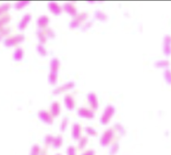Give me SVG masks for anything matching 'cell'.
Segmentation results:
<instances>
[{
  "label": "cell",
  "instance_id": "cell-27",
  "mask_svg": "<svg viewBox=\"0 0 171 155\" xmlns=\"http://www.w3.org/2000/svg\"><path fill=\"white\" fill-rule=\"evenodd\" d=\"M29 4V2H26V1H21V2H18L16 4H15V8L17 9H23V7H25Z\"/></svg>",
  "mask_w": 171,
  "mask_h": 155
},
{
  "label": "cell",
  "instance_id": "cell-35",
  "mask_svg": "<svg viewBox=\"0 0 171 155\" xmlns=\"http://www.w3.org/2000/svg\"><path fill=\"white\" fill-rule=\"evenodd\" d=\"M54 138L51 136V135H48L46 137V139H45V143L47 144H53V141H54Z\"/></svg>",
  "mask_w": 171,
  "mask_h": 155
},
{
  "label": "cell",
  "instance_id": "cell-16",
  "mask_svg": "<svg viewBox=\"0 0 171 155\" xmlns=\"http://www.w3.org/2000/svg\"><path fill=\"white\" fill-rule=\"evenodd\" d=\"M60 113V105L58 102H54L51 106V114L53 117H57Z\"/></svg>",
  "mask_w": 171,
  "mask_h": 155
},
{
  "label": "cell",
  "instance_id": "cell-24",
  "mask_svg": "<svg viewBox=\"0 0 171 155\" xmlns=\"http://www.w3.org/2000/svg\"><path fill=\"white\" fill-rule=\"evenodd\" d=\"M37 49H38V53L40 54V56H47V50L46 49L44 48L43 44H38V47H37Z\"/></svg>",
  "mask_w": 171,
  "mask_h": 155
},
{
  "label": "cell",
  "instance_id": "cell-32",
  "mask_svg": "<svg viewBox=\"0 0 171 155\" xmlns=\"http://www.w3.org/2000/svg\"><path fill=\"white\" fill-rule=\"evenodd\" d=\"M119 150V144L118 143H115V144H113V146H112V149H111V151H110V154L111 155H113L115 154L116 152Z\"/></svg>",
  "mask_w": 171,
  "mask_h": 155
},
{
  "label": "cell",
  "instance_id": "cell-41",
  "mask_svg": "<svg viewBox=\"0 0 171 155\" xmlns=\"http://www.w3.org/2000/svg\"><path fill=\"white\" fill-rule=\"evenodd\" d=\"M57 155H61V154H57Z\"/></svg>",
  "mask_w": 171,
  "mask_h": 155
},
{
  "label": "cell",
  "instance_id": "cell-15",
  "mask_svg": "<svg viewBox=\"0 0 171 155\" xmlns=\"http://www.w3.org/2000/svg\"><path fill=\"white\" fill-rule=\"evenodd\" d=\"M72 135L73 138H74V139H78L79 137H80V135H81V126L79 124H78V123L74 124Z\"/></svg>",
  "mask_w": 171,
  "mask_h": 155
},
{
  "label": "cell",
  "instance_id": "cell-23",
  "mask_svg": "<svg viewBox=\"0 0 171 155\" xmlns=\"http://www.w3.org/2000/svg\"><path fill=\"white\" fill-rule=\"evenodd\" d=\"M95 18L97 19H99V20H101V21H104V20H106V19H107V16L101 11H97L95 13Z\"/></svg>",
  "mask_w": 171,
  "mask_h": 155
},
{
  "label": "cell",
  "instance_id": "cell-11",
  "mask_svg": "<svg viewBox=\"0 0 171 155\" xmlns=\"http://www.w3.org/2000/svg\"><path fill=\"white\" fill-rule=\"evenodd\" d=\"M64 9L68 14H70L73 17H75L76 15H77V9H76L75 6L72 3H65L64 6Z\"/></svg>",
  "mask_w": 171,
  "mask_h": 155
},
{
  "label": "cell",
  "instance_id": "cell-1",
  "mask_svg": "<svg viewBox=\"0 0 171 155\" xmlns=\"http://www.w3.org/2000/svg\"><path fill=\"white\" fill-rule=\"evenodd\" d=\"M114 111H115V110H114V107H112V106L110 105L108 106L107 107L105 108V112H104V114H103L101 119H100V123H101L102 124H104V125L109 123V122L110 121L112 116L114 114Z\"/></svg>",
  "mask_w": 171,
  "mask_h": 155
},
{
  "label": "cell",
  "instance_id": "cell-20",
  "mask_svg": "<svg viewBox=\"0 0 171 155\" xmlns=\"http://www.w3.org/2000/svg\"><path fill=\"white\" fill-rule=\"evenodd\" d=\"M38 40L40 42V44H44L47 40V35L45 34V32L43 31H39L38 32Z\"/></svg>",
  "mask_w": 171,
  "mask_h": 155
},
{
  "label": "cell",
  "instance_id": "cell-37",
  "mask_svg": "<svg viewBox=\"0 0 171 155\" xmlns=\"http://www.w3.org/2000/svg\"><path fill=\"white\" fill-rule=\"evenodd\" d=\"M45 34L47 35V36H49L50 38H54V32L52 31V29H48L46 31H45Z\"/></svg>",
  "mask_w": 171,
  "mask_h": 155
},
{
  "label": "cell",
  "instance_id": "cell-34",
  "mask_svg": "<svg viewBox=\"0 0 171 155\" xmlns=\"http://www.w3.org/2000/svg\"><path fill=\"white\" fill-rule=\"evenodd\" d=\"M0 32H1V36L3 37V36H5L6 35H8V34L10 32V28L8 27V28H6V29H3V27H2V28H1V31H0Z\"/></svg>",
  "mask_w": 171,
  "mask_h": 155
},
{
  "label": "cell",
  "instance_id": "cell-7",
  "mask_svg": "<svg viewBox=\"0 0 171 155\" xmlns=\"http://www.w3.org/2000/svg\"><path fill=\"white\" fill-rule=\"evenodd\" d=\"M78 114L80 117H84V118H89V119H91V118H93L94 117V113L93 111H90L89 109L85 108V107H82V108L78 109Z\"/></svg>",
  "mask_w": 171,
  "mask_h": 155
},
{
  "label": "cell",
  "instance_id": "cell-25",
  "mask_svg": "<svg viewBox=\"0 0 171 155\" xmlns=\"http://www.w3.org/2000/svg\"><path fill=\"white\" fill-rule=\"evenodd\" d=\"M57 78H58V74L50 73L49 81H50V82L52 85H54L56 82H57Z\"/></svg>",
  "mask_w": 171,
  "mask_h": 155
},
{
  "label": "cell",
  "instance_id": "cell-21",
  "mask_svg": "<svg viewBox=\"0 0 171 155\" xmlns=\"http://www.w3.org/2000/svg\"><path fill=\"white\" fill-rule=\"evenodd\" d=\"M169 65V61H160L155 63V66L158 68H166Z\"/></svg>",
  "mask_w": 171,
  "mask_h": 155
},
{
  "label": "cell",
  "instance_id": "cell-40",
  "mask_svg": "<svg viewBox=\"0 0 171 155\" xmlns=\"http://www.w3.org/2000/svg\"><path fill=\"white\" fill-rule=\"evenodd\" d=\"M41 155H46V154H45V153L43 152V153H42V154H41Z\"/></svg>",
  "mask_w": 171,
  "mask_h": 155
},
{
  "label": "cell",
  "instance_id": "cell-36",
  "mask_svg": "<svg viewBox=\"0 0 171 155\" xmlns=\"http://www.w3.org/2000/svg\"><path fill=\"white\" fill-rule=\"evenodd\" d=\"M9 8H10V5H9V4H4V5L2 6V7H1V9H0L1 14H3V13H4V12L8 11Z\"/></svg>",
  "mask_w": 171,
  "mask_h": 155
},
{
  "label": "cell",
  "instance_id": "cell-14",
  "mask_svg": "<svg viewBox=\"0 0 171 155\" xmlns=\"http://www.w3.org/2000/svg\"><path fill=\"white\" fill-rule=\"evenodd\" d=\"M49 9H50V11L52 12L54 15H60L61 13H62V8L58 5V3H54H54H50V4H49Z\"/></svg>",
  "mask_w": 171,
  "mask_h": 155
},
{
  "label": "cell",
  "instance_id": "cell-3",
  "mask_svg": "<svg viewBox=\"0 0 171 155\" xmlns=\"http://www.w3.org/2000/svg\"><path fill=\"white\" fill-rule=\"evenodd\" d=\"M114 133H113V130L112 128H109L106 130L105 133L102 136L101 139H100V144L103 146H107L110 144V142L113 139Z\"/></svg>",
  "mask_w": 171,
  "mask_h": 155
},
{
  "label": "cell",
  "instance_id": "cell-4",
  "mask_svg": "<svg viewBox=\"0 0 171 155\" xmlns=\"http://www.w3.org/2000/svg\"><path fill=\"white\" fill-rule=\"evenodd\" d=\"M88 18V14L86 13H82L80 15H78L74 20L70 23V28L71 29H75L77 27L79 26V24L84 21Z\"/></svg>",
  "mask_w": 171,
  "mask_h": 155
},
{
  "label": "cell",
  "instance_id": "cell-18",
  "mask_svg": "<svg viewBox=\"0 0 171 155\" xmlns=\"http://www.w3.org/2000/svg\"><path fill=\"white\" fill-rule=\"evenodd\" d=\"M23 57V51L22 48H18L14 54V60L16 61H20Z\"/></svg>",
  "mask_w": 171,
  "mask_h": 155
},
{
  "label": "cell",
  "instance_id": "cell-38",
  "mask_svg": "<svg viewBox=\"0 0 171 155\" xmlns=\"http://www.w3.org/2000/svg\"><path fill=\"white\" fill-rule=\"evenodd\" d=\"M115 128H118V130H119V131H120V132H121L123 134H125V129L122 128L120 124H116Z\"/></svg>",
  "mask_w": 171,
  "mask_h": 155
},
{
  "label": "cell",
  "instance_id": "cell-5",
  "mask_svg": "<svg viewBox=\"0 0 171 155\" xmlns=\"http://www.w3.org/2000/svg\"><path fill=\"white\" fill-rule=\"evenodd\" d=\"M38 117L41 120L43 121L44 123H47V124H52L53 121H54L53 120L52 114H50L48 111H44V110L38 111Z\"/></svg>",
  "mask_w": 171,
  "mask_h": 155
},
{
  "label": "cell",
  "instance_id": "cell-22",
  "mask_svg": "<svg viewBox=\"0 0 171 155\" xmlns=\"http://www.w3.org/2000/svg\"><path fill=\"white\" fill-rule=\"evenodd\" d=\"M10 21V16L9 15H3L1 17V19H0V23H1V27H3L4 24L8 23Z\"/></svg>",
  "mask_w": 171,
  "mask_h": 155
},
{
  "label": "cell",
  "instance_id": "cell-39",
  "mask_svg": "<svg viewBox=\"0 0 171 155\" xmlns=\"http://www.w3.org/2000/svg\"><path fill=\"white\" fill-rule=\"evenodd\" d=\"M82 155H94V151H93V150H89V151H86L85 153H84Z\"/></svg>",
  "mask_w": 171,
  "mask_h": 155
},
{
  "label": "cell",
  "instance_id": "cell-8",
  "mask_svg": "<svg viewBox=\"0 0 171 155\" xmlns=\"http://www.w3.org/2000/svg\"><path fill=\"white\" fill-rule=\"evenodd\" d=\"M74 86V82H69V83H66V84L63 85L62 86H59V87L56 88L53 93L54 94V95L63 93V92H64V91L72 89Z\"/></svg>",
  "mask_w": 171,
  "mask_h": 155
},
{
  "label": "cell",
  "instance_id": "cell-26",
  "mask_svg": "<svg viewBox=\"0 0 171 155\" xmlns=\"http://www.w3.org/2000/svg\"><path fill=\"white\" fill-rule=\"evenodd\" d=\"M165 78L166 82L169 85H171V71L169 70H166L165 71Z\"/></svg>",
  "mask_w": 171,
  "mask_h": 155
},
{
  "label": "cell",
  "instance_id": "cell-29",
  "mask_svg": "<svg viewBox=\"0 0 171 155\" xmlns=\"http://www.w3.org/2000/svg\"><path fill=\"white\" fill-rule=\"evenodd\" d=\"M68 122H69V117H64V119L63 120V122H62V125L60 126L61 131H63V132L65 131L67 125H68Z\"/></svg>",
  "mask_w": 171,
  "mask_h": 155
},
{
  "label": "cell",
  "instance_id": "cell-28",
  "mask_svg": "<svg viewBox=\"0 0 171 155\" xmlns=\"http://www.w3.org/2000/svg\"><path fill=\"white\" fill-rule=\"evenodd\" d=\"M88 143V139L87 138H85V137H84V138H80V142H79V144H78V148L79 149H84V147H85V145L87 144Z\"/></svg>",
  "mask_w": 171,
  "mask_h": 155
},
{
  "label": "cell",
  "instance_id": "cell-6",
  "mask_svg": "<svg viewBox=\"0 0 171 155\" xmlns=\"http://www.w3.org/2000/svg\"><path fill=\"white\" fill-rule=\"evenodd\" d=\"M164 53L166 56L171 55V36L166 35L164 40Z\"/></svg>",
  "mask_w": 171,
  "mask_h": 155
},
{
  "label": "cell",
  "instance_id": "cell-10",
  "mask_svg": "<svg viewBox=\"0 0 171 155\" xmlns=\"http://www.w3.org/2000/svg\"><path fill=\"white\" fill-rule=\"evenodd\" d=\"M88 100L89 102V104L91 106V107L93 109V110H96L99 107V103H98V99H97V97L96 95L93 92H91L88 95Z\"/></svg>",
  "mask_w": 171,
  "mask_h": 155
},
{
  "label": "cell",
  "instance_id": "cell-13",
  "mask_svg": "<svg viewBox=\"0 0 171 155\" xmlns=\"http://www.w3.org/2000/svg\"><path fill=\"white\" fill-rule=\"evenodd\" d=\"M49 23H50V18L46 15H43L38 18V25L41 29H45L48 26Z\"/></svg>",
  "mask_w": 171,
  "mask_h": 155
},
{
  "label": "cell",
  "instance_id": "cell-31",
  "mask_svg": "<svg viewBox=\"0 0 171 155\" xmlns=\"http://www.w3.org/2000/svg\"><path fill=\"white\" fill-rule=\"evenodd\" d=\"M67 154L68 155H76V149L74 147L70 146L67 149Z\"/></svg>",
  "mask_w": 171,
  "mask_h": 155
},
{
  "label": "cell",
  "instance_id": "cell-2",
  "mask_svg": "<svg viewBox=\"0 0 171 155\" xmlns=\"http://www.w3.org/2000/svg\"><path fill=\"white\" fill-rule=\"evenodd\" d=\"M23 40H24V36L23 35H15V36H12V37L6 39L4 40V44H5V46L8 47L15 46L18 44L21 43L22 41H23Z\"/></svg>",
  "mask_w": 171,
  "mask_h": 155
},
{
  "label": "cell",
  "instance_id": "cell-17",
  "mask_svg": "<svg viewBox=\"0 0 171 155\" xmlns=\"http://www.w3.org/2000/svg\"><path fill=\"white\" fill-rule=\"evenodd\" d=\"M59 65H60V63L58 61V59H53L51 61V73L58 74Z\"/></svg>",
  "mask_w": 171,
  "mask_h": 155
},
{
  "label": "cell",
  "instance_id": "cell-30",
  "mask_svg": "<svg viewBox=\"0 0 171 155\" xmlns=\"http://www.w3.org/2000/svg\"><path fill=\"white\" fill-rule=\"evenodd\" d=\"M40 154V149L38 148V146L34 145L33 147L32 152H31V155H39Z\"/></svg>",
  "mask_w": 171,
  "mask_h": 155
},
{
  "label": "cell",
  "instance_id": "cell-33",
  "mask_svg": "<svg viewBox=\"0 0 171 155\" xmlns=\"http://www.w3.org/2000/svg\"><path fill=\"white\" fill-rule=\"evenodd\" d=\"M85 130H86V132H87L89 135H91V136H96V135H97V132H96L93 128L88 127V128H85Z\"/></svg>",
  "mask_w": 171,
  "mask_h": 155
},
{
  "label": "cell",
  "instance_id": "cell-19",
  "mask_svg": "<svg viewBox=\"0 0 171 155\" xmlns=\"http://www.w3.org/2000/svg\"><path fill=\"white\" fill-rule=\"evenodd\" d=\"M62 143H63V138L61 136H58V137L54 138L52 144L54 148H59L62 145Z\"/></svg>",
  "mask_w": 171,
  "mask_h": 155
},
{
  "label": "cell",
  "instance_id": "cell-12",
  "mask_svg": "<svg viewBox=\"0 0 171 155\" xmlns=\"http://www.w3.org/2000/svg\"><path fill=\"white\" fill-rule=\"evenodd\" d=\"M31 20V15L29 14H27L23 16V19L19 22V24H18V29L20 30H23L25 29V28L28 25V23H29V21Z\"/></svg>",
  "mask_w": 171,
  "mask_h": 155
},
{
  "label": "cell",
  "instance_id": "cell-9",
  "mask_svg": "<svg viewBox=\"0 0 171 155\" xmlns=\"http://www.w3.org/2000/svg\"><path fill=\"white\" fill-rule=\"evenodd\" d=\"M64 103L67 109H69L70 111L73 110L75 107V102L74 100V97L71 95H66L64 97Z\"/></svg>",
  "mask_w": 171,
  "mask_h": 155
}]
</instances>
